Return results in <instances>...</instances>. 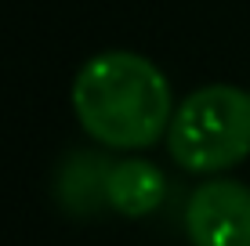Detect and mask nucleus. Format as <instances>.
I'll return each instance as SVG.
<instances>
[{"mask_svg":"<svg viewBox=\"0 0 250 246\" xmlns=\"http://www.w3.org/2000/svg\"><path fill=\"white\" fill-rule=\"evenodd\" d=\"M73 113L105 149H149L167 134L174 101L167 76L138 51H102L73 80Z\"/></svg>","mask_w":250,"mask_h":246,"instance_id":"f257e3e1","label":"nucleus"},{"mask_svg":"<svg viewBox=\"0 0 250 246\" xmlns=\"http://www.w3.org/2000/svg\"><path fill=\"white\" fill-rule=\"evenodd\" d=\"M167 149L188 174H221L250 156V91L207 83L174 105Z\"/></svg>","mask_w":250,"mask_h":246,"instance_id":"f03ea898","label":"nucleus"},{"mask_svg":"<svg viewBox=\"0 0 250 246\" xmlns=\"http://www.w3.org/2000/svg\"><path fill=\"white\" fill-rule=\"evenodd\" d=\"M185 232L192 246H250V185L232 177L203 181L188 196Z\"/></svg>","mask_w":250,"mask_h":246,"instance_id":"7ed1b4c3","label":"nucleus"},{"mask_svg":"<svg viewBox=\"0 0 250 246\" xmlns=\"http://www.w3.org/2000/svg\"><path fill=\"white\" fill-rule=\"evenodd\" d=\"M163 192H167V177L149 159H120V163L109 167L105 199L116 214H124V217L152 214L163 203Z\"/></svg>","mask_w":250,"mask_h":246,"instance_id":"20e7f679","label":"nucleus"},{"mask_svg":"<svg viewBox=\"0 0 250 246\" xmlns=\"http://www.w3.org/2000/svg\"><path fill=\"white\" fill-rule=\"evenodd\" d=\"M105 159H98L94 152H73L58 170V199L69 214H94L98 207H105V181H109Z\"/></svg>","mask_w":250,"mask_h":246,"instance_id":"39448f33","label":"nucleus"}]
</instances>
